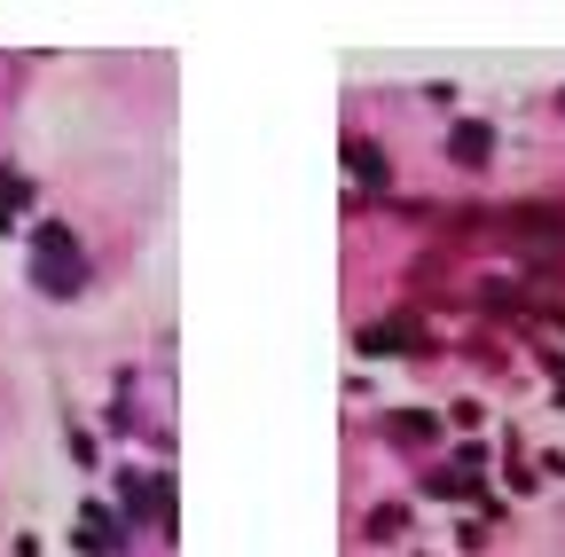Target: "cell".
<instances>
[{"label":"cell","mask_w":565,"mask_h":557,"mask_svg":"<svg viewBox=\"0 0 565 557\" xmlns=\"http://www.w3.org/2000/svg\"><path fill=\"white\" fill-rule=\"evenodd\" d=\"M40 283H47L55 299L79 291V244H71L63 228H40Z\"/></svg>","instance_id":"6da1fadb"},{"label":"cell","mask_w":565,"mask_h":557,"mask_svg":"<svg viewBox=\"0 0 565 557\" xmlns=\"http://www.w3.org/2000/svg\"><path fill=\"white\" fill-rule=\"evenodd\" d=\"M79 549H118V526H95V518H87V526H79Z\"/></svg>","instance_id":"7a4b0ae2"}]
</instances>
